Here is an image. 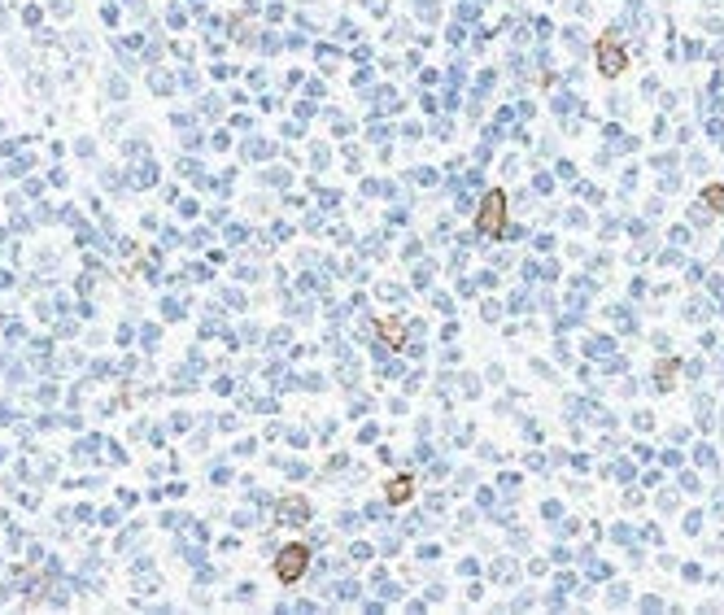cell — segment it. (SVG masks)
<instances>
[{
  "label": "cell",
  "instance_id": "obj_4",
  "mask_svg": "<svg viewBox=\"0 0 724 615\" xmlns=\"http://www.w3.org/2000/svg\"><path fill=\"white\" fill-rule=\"evenodd\" d=\"M388 497H393V502H406V497H410V476L393 480V484H388Z\"/></svg>",
  "mask_w": 724,
  "mask_h": 615
},
{
  "label": "cell",
  "instance_id": "obj_1",
  "mask_svg": "<svg viewBox=\"0 0 724 615\" xmlns=\"http://www.w3.org/2000/svg\"><path fill=\"white\" fill-rule=\"evenodd\" d=\"M480 232H489V236H498L502 232V223H506V201H502V192H489L485 197V205H480Z\"/></svg>",
  "mask_w": 724,
  "mask_h": 615
},
{
  "label": "cell",
  "instance_id": "obj_5",
  "mask_svg": "<svg viewBox=\"0 0 724 615\" xmlns=\"http://www.w3.org/2000/svg\"><path fill=\"white\" fill-rule=\"evenodd\" d=\"M711 197V205H724V188H716V192H707Z\"/></svg>",
  "mask_w": 724,
  "mask_h": 615
},
{
  "label": "cell",
  "instance_id": "obj_3",
  "mask_svg": "<svg viewBox=\"0 0 724 615\" xmlns=\"http://www.w3.org/2000/svg\"><path fill=\"white\" fill-rule=\"evenodd\" d=\"M620 66H624V57L615 53V48H606V44H602V70H606V74H615Z\"/></svg>",
  "mask_w": 724,
  "mask_h": 615
},
{
  "label": "cell",
  "instance_id": "obj_2",
  "mask_svg": "<svg viewBox=\"0 0 724 615\" xmlns=\"http://www.w3.org/2000/svg\"><path fill=\"white\" fill-rule=\"evenodd\" d=\"M310 563V550L306 545H288L284 554H279V580H297Z\"/></svg>",
  "mask_w": 724,
  "mask_h": 615
}]
</instances>
